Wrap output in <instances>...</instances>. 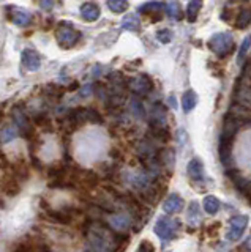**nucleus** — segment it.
Instances as JSON below:
<instances>
[{
    "label": "nucleus",
    "instance_id": "nucleus-24",
    "mask_svg": "<svg viewBox=\"0 0 251 252\" xmlns=\"http://www.w3.org/2000/svg\"><path fill=\"white\" fill-rule=\"evenodd\" d=\"M18 129L14 126H5V128L0 129V144H8V142H13L18 137Z\"/></svg>",
    "mask_w": 251,
    "mask_h": 252
},
{
    "label": "nucleus",
    "instance_id": "nucleus-18",
    "mask_svg": "<svg viewBox=\"0 0 251 252\" xmlns=\"http://www.w3.org/2000/svg\"><path fill=\"white\" fill-rule=\"evenodd\" d=\"M196 104H198V94H196L194 90H186L183 93V96H182V109H183V112L185 114L191 112V110L196 107Z\"/></svg>",
    "mask_w": 251,
    "mask_h": 252
},
{
    "label": "nucleus",
    "instance_id": "nucleus-19",
    "mask_svg": "<svg viewBox=\"0 0 251 252\" xmlns=\"http://www.w3.org/2000/svg\"><path fill=\"white\" fill-rule=\"evenodd\" d=\"M202 2L204 0H190V3H188V6H186V13H185L188 22H196L201 8H202Z\"/></svg>",
    "mask_w": 251,
    "mask_h": 252
},
{
    "label": "nucleus",
    "instance_id": "nucleus-10",
    "mask_svg": "<svg viewBox=\"0 0 251 252\" xmlns=\"http://www.w3.org/2000/svg\"><path fill=\"white\" fill-rule=\"evenodd\" d=\"M6 13H8V14H6V16H8V19L18 27H27L34 21L32 14H30L29 11H26V10H22V8H18V6H8Z\"/></svg>",
    "mask_w": 251,
    "mask_h": 252
},
{
    "label": "nucleus",
    "instance_id": "nucleus-11",
    "mask_svg": "<svg viewBox=\"0 0 251 252\" xmlns=\"http://www.w3.org/2000/svg\"><path fill=\"white\" fill-rule=\"evenodd\" d=\"M21 63L24 69L27 71H38L41 66V59H40V54H38L35 49H24L21 54Z\"/></svg>",
    "mask_w": 251,
    "mask_h": 252
},
{
    "label": "nucleus",
    "instance_id": "nucleus-17",
    "mask_svg": "<svg viewBox=\"0 0 251 252\" xmlns=\"http://www.w3.org/2000/svg\"><path fill=\"white\" fill-rule=\"evenodd\" d=\"M100 14H101V11H100V6L97 3L87 2V3L81 5V16H82L84 21L95 22L100 18Z\"/></svg>",
    "mask_w": 251,
    "mask_h": 252
},
{
    "label": "nucleus",
    "instance_id": "nucleus-6",
    "mask_svg": "<svg viewBox=\"0 0 251 252\" xmlns=\"http://www.w3.org/2000/svg\"><path fill=\"white\" fill-rule=\"evenodd\" d=\"M234 102L245 109H251V82L245 81V76H242L235 84Z\"/></svg>",
    "mask_w": 251,
    "mask_h": 252
},
{
    "label": "nucleus",
    "instance_id": "nucleus-25",
    "mask_svg": "<svg viewBox=\"0 0 251 252\" xmlns=\"http://www.w3.org/2000/svg\"><path fill=\"white\" fill-rule=\"evenodd\" d=\"M164 11H166L168 14H169V18H172V19H177V21H180L183 18V13H182V8H180V5L177 3V2H169V3H166L164 5Z\"/></svg>",
    "mask_w": 251,
    "mask_h": 252
},
{
    "label": "nucleus",
    "instance_id": "nucleus-12",
    "mask_svg": "<svg viewBox=\"0 0 251 252\" xmlns=\"http://www.w3.org/2000/svg\"><path fill=\"white\" fill-rule=\"evenodd\" d=\"M109 227L115 232H125L127 228L131 227L133 224V218L128 215H123V213H119V215H111L108 218Z\"/></svg>",
    "mask_w": 251,
    "mask_h": 252
},
{
    "label": "nucleus",
    "instance_id": "nucleus-14",
    "mask_svg": "<svg viewBox=\"0 0 251 252\" xmlns=\"http://www.w3.org/2000/svg\"><path fill=\"white\" fill-rule=\"evenodd\" d=\"M231 150H232V140H227L219 136L218 153H219V161L223 162L224 167H229L231 165Z\"/></svg>",
    "mask_w": 251,
    "mask_h": 252
},
{
    "label": "nucleus",
    "instance_id": "nucleus-29",
    "mask_svg": "<svg viewBox=\"0 0 251 252\" xmlns=\"http://www.w3.org/2000/svg\"><path fill=\"white\" fill-rule=\"evenodd\" d=\"M60 0H38V5L43 11H52L54 6H56Z\"/></svg>",
    "mask_w": 251,
    "mask_h": 252
},
{
    "label": "nucleus",
    "instance_id": "nucleus-33",
    "mask_svg": "<svg viewBox=\"0 0 251 252\" xmlns=\"http://www.w3.org/2000/svg\"><path fill=\"white\" fill-rule=\"evenodd\" d=\"M92 93V85H85V87H82L81 89V96H89V94Z\"/></svg>",
    "mask_w": 251,
    "mask_h": 252
},
{
    "label": "nucleus",
    "instance_id": "nucleus-9",
    "mask_svg": "<svg viewBox=\"0 0 251 252\" xmlns=\"http://www.w3.org/2000/svg\"><path fill=\"white\" fill-rule=\"evenodd\" d=\"M240 125H242V120H240L237 115H235L234 112H227L224 115V120H223V132H221V137L234 142L235 134H237L239 129H240Z\"/></svg>",
    "mask_w": 251,
    "mask_h": 252
},
{
    "label": "nucleus",
    "instance_id": "nucleus-3",
    "mask_svg": "<svg viewBox=\"0 0 251 252\" xmlns=\"http://www.w3.org/2000/svg\"><path fill=\"white\" fill-rule=\"evenodd\" d=\"M56 38L57 43L62 49H72L74 47L81 39V32L74 27V24L68 22V21H62L57 30H56Z\"/></svg>",
    "mask_w": 251,
    "mask_h": 252
},
{
    "label": "nucleus",
    "instance_id": "nucleus-21",
    "mask_svg": "<svg viewBox=\"0 0 251 252\" xmlns=\"http://www.w3.org/2000/svg\"><path fill=\"white\" fill-rule=\"evenodd\" d=\"M122 29L130 32H139L141 30V19L138 14H127L122 21Z\"/></svg>",
    "mask_w": 251,
    "mask_h": 252
},
{
    "label": "nucleus",
    "instance_id": "nucleus-7",
    "mask_svg": "<svg viewBox=\"0 0 251 252\" xmlns=\"http://www.w3.org/2000/svg\"><path fill=\"white\" fill-rule=\"evenodd\" d=\"M11 115H13V120L16 123V126L19 128V134L22 137L30 139L34 134V128H32V123H30L27 114L22 110L21 106H14L11 110Z\"/></svg>",
    "mask_w": 251,
    "mask_h": 252
},
{
    "label": "nucleus",
    "instance_id": "nucleus-27",
    "mask_svg": "<svg viewBox=\"0 0 251 252\" xmlns=\"http://www.w3.org/2000/svg\"><path fill=\"white\" fill-rule=\"evenodd\" d=\"M2 189L6 192V194H10V195H16L19 192V185H18V181L16 178H8L6 177L3 181H2Z\"/></svg>",
    "mask_w": 251,
    "mask_h": 252
},
{
    "label": "nucleus",
    "instance_id": "nucleus-4",
    "mask_svg": "<svg viewBox=\"0 0 251 252\" xmlns=\"http://www.w3.org/2000/svg\"><path fill=\"white\" fill-rule=\"evenodd\" d=\"M179 220L177 219H171V218H160L155 224V233L156 236H160L163 241H171L177 236L179 230Z\"/></svg>",
    "mask_w": 251,
    "mask_h": 252
},
{
    "label": "nucleus",
    "instance_id": "nucleus-15",
    "mask_svg": "<svg viewBox=\"0 0 251 252\" xmlns=\"http://www.w3.org/2000/svg\"><path fill=\"white\" fill-rule=\"evenodd\" d=\"M164 11V5L161 2H147L139 6V13L145 16H155L152 21L161 19V13Z\"/></svg>",
    "mask_w": 251,
    "mask_h": 252
},
{
    "label": "nucleus",
    "instance_id": "nucleus-23",
    "mask_svg": "<svg viewBox=\"0 0 251 252\" xmlns=\"http://www.w3.org/2000/svg\"><path fill=\"white\" fill-rule=\"evenodd\" d=\"M202 205H204V210H206L209 215H216L219 211V207H221V203H219V200L215 195H207L206 199H204Z\"/></svg>",
    "mask_w": 251,
    "mask_h": 252
},
{
    "label": "nucleus",
    "instance_id": "nucleus-5",
    "mask_svg": "<svg viewBox=\"0 0 251 252\" xmlns=\"http://www.w3.org/2000/svg\"><path fill=\"white\" fill-rule=\"evenodd\" d=\"M127 89L135 93L138 98H144L153 90V82L147 74L133 76L127 81Z\"/></svg>",
    "mask_w": 251,
    "mask_h": 252
},
{
    "label": "nucleus",
    "instance_id": "nucleus-22",
    "mask_svg": "<svg viewBox=\"0 0 251 252\" xmlns=\"http://www.w3.org/2000/svg\"><path fill=\"white\" fill-rule=\"evenodd\" d=\"M251 24V8L245 6V8H242V10L239 11L237 14V21H235V27L243 30V29H247L248 26Z\"/></svg>",
    "mask_w": 251,
    "mask_h": 252
},
{
    "label": "nucleus",
    "instance_id": "nucleus-30",
    "mask_svg": "<svg viewBox=\"0 0 251 252\" xmlns=\"http://www.w3.org/2000/svg\"><path fill=\"white\" fill-rule=\"evenodd\" d=\"M131 110L135 112L136 117H139V118L144 117V107H143V102H141L139 99H133L131 101Z\"/></svg>",
    "mask_w": 251,
    "mask_h": 252
},
{
    "label": "nucleus",
    "instance_id": "nucleus-2",
    "mask_svg": "<svg viewBox=\"0 0 251 252\" xmlns=\"http://www.w3.org/2000/svg\"><path fill=\"white\" fill-rule=\"evenodd\" d=\"M209 47L218 59H226L235 51V41L231 33L219 32L209 39Z\"/></svg>",
    "mask_w": 251,
    "mask_h": 252
},
{
    "label": "nucleus",
    "instance_id": "nucleus-32",
    "mask_svg": "<svg viewBox=\"0 0 251 252\" xmlns=\"http://www.w3.org/2000/svg\"><path fill=\"white\" fill-rule=\"evenodd\" d=\"M155 248L148 241H143V244L139 246V251H153Z\"/></svg>",
    "mask_w": 251,
    "mask_h": 252
},
{
    "label": "nucleus",
    "instance_id": "nucleus-31",
    "mask_svg": "<svg viewBox=\"0 0 251 252\" xmlns=\"http://www.w3.org/2000/svg\"><path fill=\"white\" fill-rule=\"evenodd\" d=\"M156 38H158L161 43L168 44L172 39V33H171V30H160L158 33H156Z\"/></svg>",
    "mask_w": 251,
    "mask_h": 252
},
{
    "label": "nucleus",
    "instance_id": "nucleus-26",
    "mask_svg": "<svg viewBox=\"0 0 251 252\" xmlns=\"http://www.w3.org/2000/svg\"><path fill=\"white\" fill-rule=\"evenodd\" d=\"M106 3H108V8L111 10L112 13H125L128 10V0H106Z\"/></svg>",
    "mask_w": 251,
    "mask_h": 252
},
{
    "label": "nucleus",
    "instance_id": "nucleus-28",
    "mask_svg": "<svg viewBox=\"0 0 251 252\" xmlns=\"http://www.w3.org/2000/svg\"><path fill=\"white\" fill-rule=\"evenodd\" d=\"M250 46H251V36H247L245 39H243V43L240 46V51H239V57H237V63H239V65H242L243 60H245Z\"/></svg>",
    "mask_w": 251,
    "mask_h": 252
},
{
    "label": "nucleus",
    "instance_id": "nucleus-13",
    "mask_svg": "<svg viewBox=\"0 0 251 252\" xmlns=\"http://www.w3.org/2000/svg\"><path fill=\"white\" fill-rule=\"evenodd\" d=\"M183 199L179 194H171L166 200L163 202V210L168 215H177L179 211H182L183 208Z\"/></svg>",
    "mask_w": 251,
    "mask_h": 252
},
{
    "label": "nucleus",
    "instance_id": "nucleus-16",
    "mask_svg": "<svg viewBox=\"0 0 251 252\" xmlns=\"http://www.w3.org/2000/svg\"><path fill=\"white\" fill-rule=\"evenodd\" d=\"M188 175H190V178L193 181H204L206 180V175H204V164L201 159H198V158H194V159H191L190 162H188Z\"/></svg>",
    "mask_w": 251,
    "mask_h": 252
},
{
    "label": "nucleus",
    "instance_id": "nucleus-8",
    "mask_svg": "<svg viewBox=\"0 0 251 252\" xmlns=\"http://www.w3.org/2000/svg\"><path fill=\"white\" fill-rule=\"evenodd\" d=\"M248 225V216L247 215H237L231 218L229 220V230H227V240L237 241L242 238V235L245 233Z\"/></svg>",
    "mask_w": 251,
    "mask_h": 252
},
{
    "label": "nucleus",
    "instance_id": "nucleus-20",
    "mask_svg": "<svg viewBox=\"0 0 251 252\" xmlns=\"http://www.w3.org/2000/svg\"><path fill=\"white\" fill-rule=\"evenodd\" d=\"M188 222H190V228H196L201 222V213H199V205L198 202L190 203V210H188Z\"/></svg>",
    "mask_w": 251,
    "mask_h": 252
},
{
    "label": "nucleus",
    "instance_id": "nucleus-1",
    "mask_svg": "<svg viewBox=\"0 0 251 252\" xmlns=\"http://www.w3.org/2000/svg\"><path fill=\"white\" fill-rule=\"evenodd\" d=\"M84 235L92 249L97 251H115L119 249L117 244L120 243V240L127 238V236H122L120 232L111 230L106 224L97 222V220H89L84 225Z\"/></svg>",
    "mask_w": 251,
    "mask_h": 252
}]
</instances>
